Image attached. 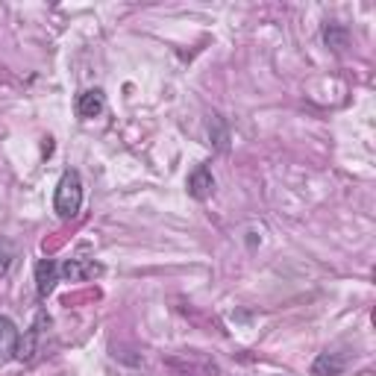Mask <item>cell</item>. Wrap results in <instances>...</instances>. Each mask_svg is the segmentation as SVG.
I'll return each instance as SVG.
<instances>
[{
	"label": "cell",
	"instance_id": "cell-1",
	"mask_svg": "<svg viewBox=\"0 0 376 376\" xmlns=\"http://www.w3.org/2000/svg\"><path fill=\"white\" fill-rule=\"evenodd\" d=\"M53 209L62 221H71V218L80 215V209H83V176H80V171L68 168L62 174V179H59V186H56V194H53Z\"/></svg>",
	"mask_w": 376,
	"mask_h": 376
},
{
	"label": "cell",
	"instance_id": "cell-2",
	"mask_svg": "<svg viewBox=\"0 0 376 376\" xmlns=\"http://www.w3.org/2000/svg\"><path fill=\"white\" fill-rule=\"evenodd\" d=\"M188 194L194 200H209L215 194V176L209 165H197L191 174H188Z\"/></svg>",
	"mask_w": 376,
	"mask_h": 376
},
{
	"label": "cell",
	"instance_id": "cell-3",
	"mask_svg": "<svg viewBox=\"0 0 376 376\" xmlns=\"http://www.w3.org/2000/svg\"><path fill=\"white\" fill-rule=\"evenodd\" d=\"M18 344H21L18 326H15L9 318L0 314V365H6V362H12V358H18Z\"/></svg>",
	"mask_w": 376,
	"mask_h": 376
},
{
	"label": "cell",
	"instance_id": "cell-4",
	"mask_svg": "<svg viewBox=\"0 0 376 376\" xmlns=\"http://www.w3.org/2000/svg\"><path fill=\"white\" fill-rule=\"evenodd\" d=\"M103 109H106V97H103V88H85L77 95V115L83 121H92Z\"/></svg>",
	"mask_w": 376,
	"mask_h": 376
},
{
	"label": "cell",
	"instance_id": "cell-5",
	"mask_svg": "<svg viewBox=\"0 0 376 376\" xmlns=\"http://www.w3.org/2000/svg\"><path fill=\"white\" fill-rule=\"evenodd\" d=\"M103 274V267L95 259H68L65 265H59V277H65L71 282H80V279H92Z\"/></svg>",
	"mask_w": 376,
	"mask_h": 376
},
{
	"label": "cell",
	"instance_id": "cell-6",
	"mask_svg": "<svg viewBox=\"0 0 376 376\" xmlns=\"http://www.w3.org/2000/svg\"><path fill=\"white\" fill-rule=\"evenodd\" d=\"M347 362H350V356L347 353H318V358L312 362V373L314 376H338L347 370Z\"/></svg>",
	"mask_w": 376,
	"mask_h": 376
},
{
	"label": "cell",
	"instance_id": "cell-7",
	"mask_svg": "<svg viewBox=\"0 0 376 376\" xmlns=\"http://www.w3.org/2000/svg\"><path fill=\"white\" fill-rule=\"evenodd\" d=\"M59 282V265L53 259H39L36 265V291H39V300H44Z\"/></svg>",
	"mask_w": 376,
	"mask_h": 376
},
{
	"label": "cell",
	"instance_id": "cell-8",
	"mask_svg": "<svg viewBox=\"0 0 376 376\" xmlns=\"http://www.w3.org/2000/svg\"><path fill=\"white\" fill-rule=\"evenodd\" d=\"M347 29L338 27V24H329L323 29V41H326V48H333V50H341V48H347Z\"/></svg>",
	"mask_w": 376,
	"mask_h": 376
},
{
	"label": "cell",
	"instance_id": "cell-9",
	"mask_svg": "<svg viewBox=\"0 0 376 376\" xmlns=\"http://www.w3.org/2000/svg\"><path fill=\"white\" fill-rule=\"evenodd\" d=\"M12 259H15V247L6 242V238H0V279H4V277L9 274Z\"/></svg>",
	"mask_w": 376,
	"mask_h": 376
}]
</instances>
